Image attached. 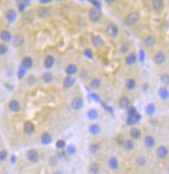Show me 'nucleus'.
I'll list each match as a JSON object with an SVG mask.
<instances>
[{
	"instance_id": "f257e3e1",
	"label": "nucleus",
	"mask_w": 169,
	"mask_h": 174,
	"mask_svg": "<svg viewBox=\"0 0 169 174\" xmlns=\"http://www.w3.org/2000/svg\"><path fill=\"white\" fill-rule=\"evenodd\" d=\"M88 18L92 22H97L100 20V18H102V11L100 8L94 7L89 10L88 13Z\"/></svg>"
},
{
	"instance_id": "f03ea898",
	"label": "nucleus",
	"mask_w": 169,
	"mask_h": 174,
	"mask_svg": "<svg viewBox=\"0 0 169 174\" xmlns=\"http://www.w3.org/2000/svg\"><path fill=\"white\" fill-rule=\"evenodd\" d=\"M140 14H138L137 12H131L130 14L126 16L125 22H126V24H127V25L133 26V25H135V24L137 23L138 20H140Z\"/></svg>"
},
{
	"instance_id": "7ed1b4c3",
	"label": "nucleus",
	"mask_w": 169,
	"mask_h": 174,
	"mask_svg": "<svg viewBox=\"0 0 169 174\" xmlns=\"http://www.w3.org/2000/svg\"><path fill=\"white\" fill-rule=\"evenodd\" d=\"M106 33L110 38H116L119 34V29L117 27V25H115L114 23H110L108 24L107 28H106Z\"/></svg>"
},
{
	"instance_id": "20e7f679",
	"label": "nucleus",
	"mask_w": 169,
	"mask_h": 174,
	"mask_svg": "<svg viewBox=\"0 0 169 174\" xmlns=\"http://www.w3.org/2000/svg\"><path fill=\"white\" fill-rule=\"evenodd\" d=\"M70 106H71L72 109L75 110V111L81 110L83 108V106H84V99H83V97H80V96L74 97L73 99L71 100Z\"/></svg>"
},
{
	"instance_id": "39448f33",
	"label": "nucleus",
	"mask_w": 169,
	"mask_h": 174,
	"mask_svg": "<svg viewBox=\"0 0 169 174\" xmlns=\"http://www.w3.org/2000/svg\"><path fill=\"white\" fill-rule=\"evenodd\" d=\"M27 159L30 163H38L39 162V153H38V151L36 150V149H29L27 151Z\"/></svg>"
},
{
	"instance_id": "423d86ee",
	"label": "nucleus",
	"mask_w": 169,
	"mask_h": 174,
	"mask_svg": "<svg viewBox=\"0 0 169 174\" xmlns=\"http://www.w3.org/2000/svg\"><path fill=\"white\" fill-rule=\"evenodd\" d=\"M91 42L92 45L96 48H102L105 45V41L103 40V38L99 35H93L91 37Z\"/></svg>"
},
{
	"instance_id": "0eeeda50",
	"label": "nucleus",
	"mask_w": 169,
	"mask_h": 174,
	"mask_svg": "<svg viewBox=\"0 0 169 174\" xmlns=\"http://www.w3.org/2000/svg\"><path fill=\"white\" fill-rule=\"evenodd\" d=\"M75 82H76V79L74 77L67 76V75H66V76L64 78V81H62V87L65 88H71L74 86Z\"/></svg>"
},
{
	"instance_id": "6e6552de",
	"label": "nucleus",
	"mask_w": 169,
	"mask_h": 174,
	"mask_svg": "<svg viewBox=\"0 0 169 174\" xmlns=\"http://www.w3.org/2000/svg\"><path fill=\"white\" fill-rule=\"evenodd\" d=\"M156 153H157V156L160 159H165L167 157V155H168V149H167L166 146L161 145V146H158L157 148Z\"/></svg>"
},
{
	"instance_id": "1a4fd4ad",
	"label": "nucleus",
	"mask_w": 169,
	"mask_h": 174,
	"mask_svg": "<svg viewBox=\"0 0 169 174\" xmlns=\"http://www.w3.org/2000/svg\"><path fill=\"white\" fill-rule=\"evenodd\" d=\"M9 110L14 113H18L21 110V105L18 100H11L9 102Z\"/></svg>"
},
{
	"instance_id": "9d476101",
	"label": "nucleus",
	"mask_w": 169,
	"mask_h": 174,
	"mask_svg": "<svg viewBox=\"0 0 169 174\" xmlns=\"http://www.w3.org/2000/svg\"><path fill=\"white\" fill-rule=\"evenodd\" d=\"M23 131L27 135H33L35 132V125L31 121H26L23 125Z\"/></svg>"
},
{
	"instance_id": "9b49d317",
	"label": "nucleus",
	"mask_w": 169,
	"mask_h": 174,
	"mask_svg": "<svg viewBox=\"0 0 169 174\" xmlns=\"http://www.w3.org/2000/svg\"><path fill=\"white\" fill-rule=\"evenodd\" d=\"M65 73L67 74V76H72L73 77L74 75L78 72V67L77 65L74 64H69L67 67H65Z\"/></svg>"
},
{
	"instance_id": "f8f14e48",
	"label": "nucleus",
	"mask_w": 169,
	"mask_h": 174,
	"mask_svg": "<svg viewBox=\"0 0 169 174\" xmlns=\"http://www.w3.org/2000/svg\"><path fill=\"white\" fill-rule=\"evenodd\" d=\"M154 62L156 65H158L163 64L165 62V55L163 52H161V51L157 52L154 56Z\"/></svg>"
},
{
	"instance_id": "ddd939ff",
	"label": "nucleus",
	"mask_w": 169,
	"mask_h": 174,
	"mask_svg": "<svg viewBox=\"0 0 169 174\" xmlns=\"http://www.w3.org/2000/svg\"><path fill=\"white\" fill-rule=\"evenodd\" d=\"M54 64H55V59L52 55H47L44 58L43 65H44V67L46 68V69H50L53 65H54Z\"/></svg>"
},
{
	"instance_id": "4468645a",
	"label": "nucleus",
	"mask_w": 169,
	"mask_h": 174,
	"mask_svg": "<svg viewBox=\"0 0 169 174\" xmlns=\"http://www.w3.org/2000/svg\"><path fill=\"white\" fill-rule=\"evenodd\" d=\"M118 106L120 109H128L130 107V99L127 96H121L118 100Z\"/></svg>"
},
{
	"instance_id": "2eb2a0df",
	"label": "nucleus",
	"mask_w": 169,
	"mask_h": 174,
	"mask_svg": "<svg viewBox=\"0 0 169 174\" xmlns=\"http://www.w3.org/2000/svg\"><path fill=\"white\" fill-rule=\"evenodd\" d=\"M33 64H34L33 59L31 57H29V56H26V57L23 58L21 61V67H24L26 70L29 69V68H31L33 67Z\"/></svg>"
},
{
	"instance_id": "dca6fc26",
	"label": "nucleus",
	"mask_w": 169,
	"mask_h": 174,
	"mask_svg": "<svg viewBox=\"0 0 169 174\" xmlns=\"http://www.w3.org/2000/svg\"><path fill=\"white\" fill-rule=\"evenodd\" d=\"M13 41V44H14V46L15 47H20L21 45H23L24 44V38H23L22 35H15V37H13L12 39Z\"/></svg>"
},
{
	"instance_id": "f3484780",
	"label": "nucleus",
	"mask_w": 169,
	"mask_h": 174,
	"mask_svg": "<svg viewBox=\"0 0 169 174\" xmlns=\"http://www.w3.org/2000/svg\"><path fill=\"white\" fill-rule=\"evenodd\" d=\"M41 142L42 144H45V145H47V144H50L52 142V136L50 133L48 132H44L41 134Z\"/></svg>"
},
{
	"instance_id": "a211bd4d",
	"label": "nucleus",
	"mask_w": 169,
	"mask_h": 174,
	"mask_svg": "<svg viewBox=\"0 0 169 174\" xmlns=\"http://www.w3.org/2000/svg\"><path fill=\"white\" fill-rule=\"evenodd\" d=\"M12 34L8 30H2L0 32V40L4 42H9L12 41Z\"/></svg>"
},
{
	"instance_id": "6ab92c4d",
	"label": "nucleus",
	"mask_w": 169,
	"mask_h": 174,
	"mask_svg": "<svg viewBox=\"0 0 169 174\" xmlns=\"http://www.w3.org/2000/svg\"><path fill=\"white\" fill-rule=\"evenodd\" d=\"M100 171V166L98 163H91L88 166V174H98Z\"/></svg>"
},
{
	"instance_id": "aec40b11",
	"label": "nucleus",
	"mask_w": 169,
	"mask_h": 174,
	"mask_svg": "<svg viewBox=\"0 0 169 174\" xmlns=\"http://www.w3.org/2000/svg\"><path fill=\"white\" fill-rule=\"evenodd\" d=\"M88 131H89V133L91 135H93V136H97V135H99L101 132V128L97 123H92L89 125Z\"/></svg>"
},
{
	"instance_id": "412c9836",
	"label": "nucleus",
	"mask_w": 169,
	"mask_h": 174,
	"mask_svg": "<svg viewBox=\"0 0 169 174\" xmlns=\"http://www.w3.org/2000/svg\"><path fill=\"white\" fill-rule=\"evenodd\" d=\"M130 136L132 140H138L141 137V131L137 127H133L130 130Z\"/></svg>"
},
{
	"instance_id": "4be33fe9",
	"label": "nucleus",
	"mask_w": 169,
	"mask_h": 174,
	"mask_svg": "<svg viewBox=\"0 0 169 174\" xmlns=\"http://www.w3.org/2000/svg\"><path fill=\"white\" fill-rule=\"evenodd\" d=\"M5 18L9 22H14L16 19V13L15 10H8L5 14Z\"/></svg>"
},
{
	"instance_id": "5701e85b",
	"label": "nucleus",
	"mask_w": 169,
	"mask_h": 174,
	"mask_svg": "<svg viewBox=\"0 0 169 174\" xmlns=\"http://www.w3.org/2000/svg\"><path fill=\"white\" fill-rule=\"evenodd\" d=\"M41 79H42V81L44 82V83L50 84V83H52V82H53V79H54V77H53V75H52L51 72L45 71L41 75Z\"/></svg>"
},
{
	"instance_id": "b1692460",
	"label": "nucleus",
	"mask_w": 169,
	"mask_h": 174,
	"mask_svg": "<svg viewBox=\"0 0 169 174\" xmlns=\"http://www.w3.org/2000/svg\"><path fill=\"white\" fill-rule=\"evenodd\" d=\"M109 166H110V168L112 170H116L118 169L119 167V163H118V160L115 158V157H111L110 159H109Z\"/></svg>"
},
{
	"instance_id": "393cba45",
	"label": "nucleus",
	"mask_w": 169,
	"mask_h": 174,
	"mask_svg": "<svg viewBox=\"0 0 169 174\" xmlns=\"http://www.w3.org/2000/svg\"><path fill=\"white\" fill-rule=\"evenodd\" d=\"M144 144L147 148H152V147L155 146L156 144V140L152 136H146L144 139Z\"/></svg>"
},
{
	"instance_id": "a878e982",
	"label": "nucleus",
	"mask_w": 169,
	"mask_h": 174,
	"mask_svg": "<svg viewBox=\"0 0 169 174\" xmlns=\"http://www.w3.org/2000/svg\"><path fill=\"white\" fill-rule=\"evenodd\" d=\"M158 95H160V97L161 99L167 100L169 98V91L167 90V88L161 87L160 90H158Z\"/></svg>"
},
{
	"instance_id": "bb28decb",
	"label": "nucleus",
	"mask_w": 169,
	"mask_h": 174,
	"mask_svg": "<svg viewBox=\"0 0 169 174\" xmlns=\"http://www.w3.org/2000/svg\"><path fill=\"white\" fill-rule=\"evenodd\" d=\"M140 120V114H138L137 116H135V117L128 116L127 119H126V123H127V125H129V126H133V125H135L137 122H138Z\"/></svg>"
},
{
	"instance_id": "cd10ccee",
	"label": "nucleus",
	"mask_w": 169,
	"mask_h": 174,
	"mask_svg": "<svg viewBox=\"0 0 169 174\" xmlns=\"http://www.w3.org/2000/svg\"><path fill=\"white\" fill-rule=\"evenodd\" d=\"M101 85H102L101 79L94 78V79H92L90 83H89V87H90V88H92V90H98V88L101 87Z\"/></svg>"
},
{
	"instance_id": "c85d7f7f",
	"label": "nucleus",
	"mask_w": 169,
	"mask_h": 174,
	"mask_svg": "<svg viewBox=\"0 0 169 174\" xmlns=\"http://www.w3.org/2000/svg\"><path fill=\"white\" fill-rule=\"evenodd\" d=\"M122 144H123V147L125 148V150H127V151H131V150L134 149V147H135V142H134V140H131V139L125 140Z\"/></svg>"
},
{
	"instance_id": "c756f323",
	"label": "nucleus",
	"mask_w": 169,
	"mask_h": 174,
	"mask_svg": "<svg viewBox=\"0 0 169 174\" xmlns=\"http://www.w3.org/2000/svg\"><path fill=\"white\" fill-rule=\"evenodd\" d=\"M125 87L127 90L133 91V90H135V87H137V82H135V79H133V78H130V79H128L127 81H126Z\"/></svg>"
},
{
	"instance_id": "7c9ffc66",
	"label": "nucleus",
	"mask_w": 169,
	"mask_h": 174,
	"mask_svg": "<svg viewBox=\"0 0 169 174\" xmlns=\"http://www.w3.org/2000/svg\"><path fill=\"white\" fill-rule=\"evenodd\" d=\"M126 64L128 65H133L135 64V62H137V55L135 53H131L129 54L127 57H126Z\"/></svg>"
},
{
	"instance_id": "2f4dec72",
	"label": "nucleus",
	"mask_w": 169,
	"mask_h": 174,
	"mask_svg": "<svg viewBox=\"0 0 169 174\" xmlns=\"http://www.w3.org/2000/svg\"><path fill=\"white\" fill-rule=\"evenodd\" d=\"M38 15L39 18H47L49 15V11L46 8H39Z\"/></svg>"
},
{
	"instance_id": "473e14b6",
	"label": "nucleus",
	"mask_w": 169,
	"mask_h": 174,
	"mask_svg": "<svg viewBox=\"0 0 169 174\" xmlns=\"http://www.w3.org/2000/svg\"><path fill=\"white\" fill-rule=\"evenodd\" d=\"M152 6L155 11H161L163 7V1L162 0H153L152 1Z\"/></svg>"
},
{
	"instance_id": "72a5a7b5",
	"label": "nucleus",
	"mask_w": 169,
	"mask_h": 174,
	"mask_svg": "<svg viewBox=\"0 0 169 174\" xmlns=\"http://www.w3.org/2000/svg\"><path fill=\"white\" fill-rule=\"evenodd\" d=\"M100 150V145L97 143V142H92L89 144L88 146V151L90 152L91 154H96L98 153V151Z\"/></svg>"
},
{
	"instance_id": "f704fd0d",
	"label": "nucleus",
	"mask_w": 169,
	"mask_h": 174,
	"mask_svg": "<svg viewBox=\"0 0 169 174\" xmlns=\"http://www.w3.org/2000/svg\"><path fill=\"white\" fill-rule=\"evenodd\" d=\"M87 116H88V117L89 119L94 120L96 119H98V112H97V110H95V109H90L88 112Z\"/></svg>"
},
{
	"instance_id": "c9c22d12",
	"label": "nucleus",
	"mask_w": 169,
	"mask_h": 174,
	"mask_svg": "<svg viewBox=\"0 0 169 174\" xmlns=\"http://www.w3.org/2000/svg\"><path fill=\"white\" fill-rule=\"evenodd\" d=\"M145 111H146V114L148 116H152V114H154L155 111H156V106L153 103L148 104L146 108H145Z\"/></svg>"
},
{
	"instance_id": "e433bc0d",
	"label": "nucleus",
	"mask_w": 169,
	"mask_h": 174,
	"mask_svg": "<svg viewBox=\"0 0 169 174\" xmlns=\"http://www.w3.org/2000/svg\"><path fill=\"white\" fill-rule=\"evenodd\" d=\"M143 42L146 46H152V45L156 42V39H155V37H153V36H149V37L145 39Z\"/></svg>"
},
{
	"instance_id": "4c0bfd02",
	"label": "nucleus",
	"mask_w": 169,
	"mask_h": 174,
	"mask_svg": "<svg viewBox=\"0 0 169 174\" xmlns=\"http://www.w3.org/2000/svg\"><path fill=\"white\" fill-rule=\"evenodd\" d=\"M137 114H138V113H137V108H135V107L131 106V107L128 108V116H129L135 117V116H137Z\"/></svg>"
},
{
	"instance_id": "58836bf2",
	"label": "nucleus",
	"mask_w": 169,
	"mask_h": 174,
	"mask_svg": "<svg viewBox=\"0 0 169 174\" xmlns=\"http://www.w3.org/2000/svg\"><path fill=\"white\" fill-rule=\"evenodd\" d=\"M84 55H85L86 58L90 59V60H92V59H93V57H94L93 52H92V50H91L90 48H86L85 50H84Z\"/></svg>"
},
{
	"instance_id": "ea45409f",
	"label": "nucleus",
	"mask_w": 169,
	"mask_h": 174,
	"mask_svg": "<svg viewBox=\"0 0 169 174\" xmlns=\"http://www.w3.org/2000/svg\"><path fill=\"white\" fill-rule=\"evenodd\" d=\"M66 153L68 154V155H73V154L76 153V147L73 145V144H69V145L66 146Z\"/></svg>"
},
{
	"instance_id": "a19ab883",
	"label": "nucleus",
	"mask_w": 169,
	"mask_h": 174,
	"mask_svg": "<svg viewBox=\"0 0 169 174\" xmlns=\"http://www.w3.org/2000/svg\"><path fill=\"white\" fill-rule=\"evenodd\" d=\"M137 163L140 166H144L147 163V160H146V158H145L144 156H140L137 159Z\"/></svg>"
},
{
	"instance_id": "79ce46f5",
	"label": "nucleus",
	"mask_w": 169,
	"mask_h": 174,
	"mask_svg": "<svg viewBox=\"0 0 169 174\" xmlns=\"http://www.w3.org/2000/svg\"><path fill=\"white\" fill-rule=\"evenodd\" d=\"M25 75H26V69L24 67H20L18 68V79L19 80H22L23 78L25 77Z\"/></svg>"
},
{
	"instance_id": "37998d69",
	"label": "nucleus",
	"mask_w": 169,
	"mask_h": 174,
	"mask_svg": "<svg viewBox=\"0 0 169 174\" xmlns=\"http://www.w3.org/2000/svg\"><path fill=\"white\" fill-rule=\"evenodd\" d=\"M161 83L163 84V85H168L169 84V74L168 73H163V74H161Z\"/></svg>"
},
{
	"instance_id": "c03bdc74",
	"label": "nucleus",
	"mask_w": 169,
	"mask_h": 174,
	"mask_svg": "<svg viewBox=\"0 0 169 174\" xmlns=\"http://www.w3.org/2000/svg\"><path fill=\"white\" fill-rule=\"evenodd\" d=\"M8 158V151L7 150H0V163L4 162Z\"/></svg>"
},
{
	"instance_id": "a18cd8bd",
	"label": "nucleus",
	"mask_w": 169,
	"mask_h": 174,
	"mask_svg": "<svg viewBox=\"0 0 169 174\" xmlns=\"http://www.w3.org/2000/svg\"><path fill=\"white\" fill-rule=\"evenodd\" d=\"M56 146H57L59 149H64L65 147V142L64 140H57V142H56Z\"/></svg>"
},
{
	"instance_id": "49530a36",
	"label": "nucleus",
	"mask_w": 169,
	"mask_h": 174,
	"mask_svg": "<svg viewBox=\"0 0 169 174\" xmlns=\"http://www.w3.org/2000/svg\"><path fill=\"white\" fill-rule=\"evenodd\" d=\"M8 51V46L5 44H0V55H4L5 53H7Z\"/></svg>"
},
{
	"instance_id": "de8ad7c7",
	"label": "nucleus",
	"mask_w": 169,
	"mask_h": 174,
	"mask_svg": "<svg viewBox=\"0 0 169 174\" xmlns=\"http://www.w3.org/2000/svg\"><path fill=\"white\" fill-rule=\"evenodd\" d=\"M36 77L34 76V75H30V76H28L27 78V83L28 85H30V86H32V85H34L36 83Z\"/></svg>"
},
{
	"instance_id": "09e8293b",
	"label": "nucleus",
	"mask_w": 169,
	"mask_h": 174,
	"mask_svg": "<svg viewBox=\"0 0 169 174\" xmlns=\"http://www.w3.org/2000/svg\"><path fill=\"white\" fill-rule=\"evenodd\" d=\"M128 50H129V44L125 42V44H123V45L121 46V52L122 53H126Z\"/></svg>"
},
{
	"instance_id": "8fccbe9b",
	"label": "nucleus",
	"mask_w": 169,
	"mask_h": 174,
	"mask_svg": "<svg viewBox=\"0 0 169 174\" xmlns=\"http://www.w3.org/2000/svg\"><path fill=\"white\" fill-rule=\"evenodd\" d=\"M50 2H51L50 0H41V1H39L41 4H47V3H50Z\"/></svg>"
},
{
	"instance_id": "3c124183",
	"label": "nucleus",
	"mask_w": 169,
	"mask_h": 174,
	"mask_svg": "<svg viewBox=\"0 0 169 174\" xmlns=\"http://www.w3.org/2000/svg\"><path fill=\"white\" fill-rule=\"evenodd\" d=\"M106 2H107L108 4H114L115 1H114V0H106Z\"/></svg>"
},
{
	"instance_id": "603ef678",
	"label": "nucleus",
	"mask_w": 169,
	"mask_h": 174,
	"mask_svg": "<svg viewBox=\"0 0 169 174\" xmlns=\"http://www.w3.org/2000/svg\"><path fill=\"white\" fill-rule=\"evenodd\" d=\"M53 174H64V172L61 171V170H57V171H55Z\"/></svg>"
}]
</instances>
